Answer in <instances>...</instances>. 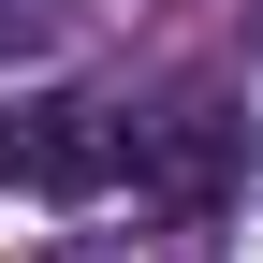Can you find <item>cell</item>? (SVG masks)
Segmentation results:
<instances>
[{
	"label": "cell",
	"mask_w": 263,
	"mask_h": 263,
	"mask_svg": "<svg viewBox=\"0 0 263 263\" xmlns=\"http://www.w3.org/2000/svg\"><path fill=\"white\" fill-rule=\"evenodd\" d=\"M15 44H44V0H0V59Z\"/></svg>",
	"instance_id": "cell-3"
},
{
	"label": "cell",
	"mask_w": 263,
	"mask_h": 263,
	"mask_svg": "<svg viewBox=\"0 0 263 263\" xmlns=\"http://www.w3.org/2000/svg\"><path fill=\"white\" fill-rule=\"evenodd\" d=\"M15 176L44 205H88V190H132V117L59 88V103H15Z\"/></svg>",
	"instance_id": "cell-2"
},
{
	"label": "cell",
	"mask_w": 263,
	"mask_h": 263,
	"mask_svg": "<svg viewBox=\"0 0 263 263\" xmlns=\"http://www.w3.org/2000/svg\"><path fill=\"white\" fill-rule=\"evenodd\" d=\"M0 176H15V103H0Z\"/></svg>",
	"instance_id": "cell-4"
},
{
	"label": "cell",
	"mask_w": 263,
	"mask_h": 263,
	"mask_svg": "<svg viewBox=\"0 0 263 263\" xmlns=\"http://www.w3.org/2000/svg\"><path fill=\"white\" fill-rule=\"evenodd\" d=\"M234 161H249V132L234 103H161V117H132V205L161 219V234H219V205H234Z\"/></svg>",
	"instance_id": "cell-1"
}]
</instances>
